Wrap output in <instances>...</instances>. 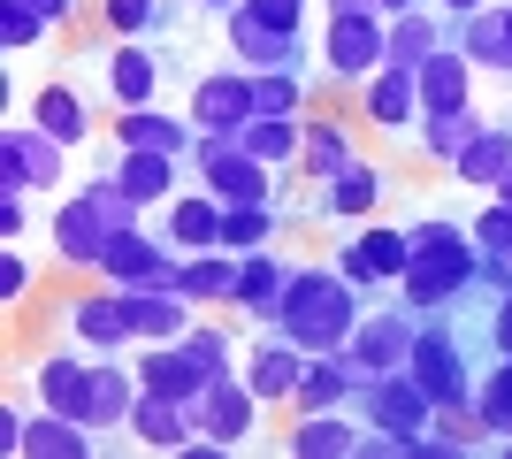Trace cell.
I'll return each mask as SVG.
<instances>
[{"label":"cell","mask_w":512,"mask_h":459,"mask_svg":"<svg viewBox=\"0 0 512 459\" xmlns=\"http://www.w3.org/2000/svg\"><path fill=\"white\" fill-rule=\"evenodd\" d=\"M123 230H138V199L115 184V176H92L69 199H54V222H46V245H54V268L69 276H100V253Z\"/></svg>","instance_id":"1"},{"label":"cell","mask_w":512,"mask_h":459,"mask_svg":"<svg viewBox=\"0 0 512 459\" xmlns=\"http://www.w3.org/2000/svg\"><path fill=\"white\" fill-rule=\"evenodd\" d=\"M474 284H482L474 222H444V215L413 222V261H406V276H398V291H406L421 314H444V306H459Z\"/></svg>","instance_id":"2"},{"label":"cell","mask_w":512,"mask_h":459,"mask_svg":"<svg viewBox=\"0 0 512 459\" xmlns=\"http://www.w3.org/2000/svg\"><path fill=\"white\" fill-rule=\"evenodd\" d=\"M276 329H291L306 352L352 345V329H360V284L337 261H299L291 268V291L276 306Z\"/></svg>","instance_id":"3"},{"label":"cell","mask_w":512,"mask_h":459,"mask_svg":"<svg viewBox=\"0 0 512 459\" xmlns=\"http://www.w3.org/2000/svg\"><path fill=\"white\" fill-rule=\"evenodd\" d=\"M383 62H390V16L383 8H344V16H329V31H321V77H329V85L360 92Z\"/></svg>","instance_id":"4"},{"label":"cell","mask_w":512,"mask_h":459,"mask_svg":"<svg viewBox=\"0 0 512 459\" xmlns=\"http://www.w3.org/2000/svg\"><path fill=\"white\" fill-rule=\"evenodd\" d=\"M352 414L367 421V429H390V437H421L428 421H436V398H428V383L413 368H390V375H375L360 398H352Z\"/></svg>","instance_id":"5"},{"label":"cell","mask_w":512,"mask_h":459,"mask_svg":"<svg viewBox=\"0 0 512 459\" xmlns=\"http://www.w3.org/2000/svg\"><path fill=\"white\" fill-rule=\"evenodd\" d=\"M260 406H268V398L245 383V368L214 375L207 398H199V444H207V452H237V444H253L260 437Z\"/></svg>","instance_id":"6"},{"label":"cell","mask_w":512,"mask_h":459,"mask_svg":"<svg viewBox=\"0 0 512 459\" xmlns=\"http://www.w3.org/2000/svg\"><path fill=\"white\" fill-rule=\"evenodd\" d=\"M406 368L428 383L436 406H474V383H482V375L467 368V345H459V329H451V322H421V345H413Z\"/></svg>","instance_id":"7"},{"label":"cell","mask_w":512,"mask_h":459,"mask_svg":"<svg viewBox=\"0 0 512 459\" xmlns=\"http://www.w3.org/2000/svg\"><path fill=\"white\" fill-rule=\"evenodd\" d=\"M62 138L39 123H8L0 131V192H62Z\"/></svg>","instance_id":"8"},{"label":"cell","mask_w":512,"mask_h":459,"mask_svg":"<svg viewBox=\"0 0 512 459\" xmlns=\"http://www.w3.org/2000/svg\"><path fill=\"white\" fill-rule=\"evenodd\" d=\"M222 46H230L237 54V69H306V54H299V31H276V23H260L253 8H245V0H237V8H222Z\"/></svg>","instance_id":"9"},{"label":"cell","mask_w":512,"mask_h":459,"mask_svg":"<svg viewBox=\"0 0 512 459\" xmlns=\"http://www.w3.org/2000/svg\"><path fill=\"white\" fill-rule=\"evenodd\" d=\"M406 261H413V230L375 222V215H367V230H352V238L337 245V268L352 276V284H398Z\"/></svg>","instance_id":"10"},{"label":"cell","mask_w":512,"mask_h":459,"mask_svg":"<svg viewBox=\"0 0 512 459\" xmlns=\"http://www.w3.org/2000/svg\"><path fill=\"white\" fill-rule=\"evenodd\" d=\"M176 276H184V253H176L169 238H153L146 222L123 230V238L100 253V284H176Z\"/></svg>","instance_id":"11"},{"label":"cell","mask_w":512,"mask_h":459,"mask_svg":"<svg viewBox=\"0 0 512 459\" xmlns=\"http://www.w3.org/2000/svg\"><path fill=\"white\" fill-rule=\"evenodd\" d=\"M306 360H314V352H306L299 337H291V329H276V322H268V337H253V345H245V383H253V391L268 398V406H291V398H299Z\"/></svg>","instance_id":"12"},{"label":"cell","mask_w":512,"mask_h":459,"mask_svg":"<svg viewBox=\"0 0 512 459\" xmlns=\"http://www.w3.org/2000/svg\"><path fill=\"white\" fill-rule=\"evenodd\" d=\"M360 108H367V123H375V131L413 138V131H421V69H413V62H383V69L360 85Z\"/></svg>","instance_id":"13"},{"label":"cell","mask_w":512,"mask_h":459,"mask_svg":"<svg viewBox=\"0 0 512 459\" xmlns=\"http://www.w3.org/2000/svg\"><path fill=\"white\" fill-rule=\"evenodd\" d=\"M62 322H69V337H77L85 352H123V345H138L123 284H107V291H77V299L62 306Z\"/></svg>","instance_id":"14"},{"label":"cell","mask_w":512,"mask_h":459,"mask_svg":"<svg viewBox=\"0 0 512 459\" xmlns=\"http://www.w3.org/2000/svg\"><path fill=\"white\" fill-rule=\"evenodd\" d=\"M413 345H421V306H375V314H360V329H352V352H360L375 375H390V368H406L413 360Z\"/></svg>","instance_id":"15"},{"label":"cell","mask_w":512,"mask_h":459,"mask_svg":"<svg viewBox=\"0 0 512 459\" xmlns=\"http://www.w3.org/2000/svg\"><path fill=\"white\" fill-rule=\"evenodd\" d=\"M146 398V383H138V360H123V352H100L92 360V398H85V421L100 429V437H115V429H130V406Z\"/></svg>","instance_id":"16"},{"label":"cell","mask_w":512,"mask_h":459,"mask_svg":"<svg viewBox=\"0 0 512 459\" xmlns=\"http://www.w3.org/2000/svg\"><path fill=\"white\" fill-rule=\"evenodd\" d=\"M283 452H299V459H352V452H367V421L352 414V406L299 414V421H291V437H283Z\"/></svg>","instance_id":"17"},{"label":"cell","mask_w":512,"mask_h":459,"mask_svg":"<svg viewBox=\"0 0 512 459\" xmlns=\"http://www.w3.org/2000/svg\"><path fill=\"white\" fill-rule=\"evenodd\" d=\"M115 184H123L138 207H169L184 192V153H153V146H115Z\"/></svg>","instance_id":"18"},{"label":"cell","mask_w":512,"mask_h":459,"mask_svg":"<svg viewBox=\"0 0 512 459\" xmlns=\"http://www.w3.org/2000/svg\"><path fill=\"white\" fill-rule=\"evenodd\" d=\"M130 299V329H138V345H176L184 329H192L199 306L184 299V284H123Z\"/></svg>","instance_id":"19"},{"label":"cell","mask_w":512,"mask_h":459,"mask_svg":"<svg viewBox=\"0 0 512 459\" xmlns=\"http://www.w3.org/2000/svg\"><path fill=\"white\" fill-rule=\"evenodd\" d=\"M451 46H459L474 69L512 77V23H505V0H482V8H467V16H451Z\"/></svg>","instance_id":"20"},{"label":"cell","mask_w":512,"mask_h":459,"mask_svg":"<svg viewBox=\"0 0 512 459\" xmlns=\"http://www.w3.org/2000/svg\"><path fill=\"white\" fill-rule=\"evenodd\" d=\"M199 131H237L253 123V69H207L192 85V108H184Z\"/></svg>","instance_id":"21"},{"label":"cell","mask_w":512,"mask_h":459,"mask_svg":"<svg viewBox=\"0 0 512 459\" xmlns=\"http://www.w3.org/2000/svg\"><path fill=\"white\" fill-rule=\"evenodd\" d=\"M130 437L146 444V452H192V444H199V406L146 391L138 406H130Z\"/></svg>","instance_id":"22"},{"label":"cell","mask_w":512,"mask_h":459,"mask_svg":"<svg viewBox=\"0 0 512 459\" xmlns=\"http://www.w3.org/2000/svg\"><path fill=\"white\" fill-rule=\"evenodd\" d=\"M383 199H390V169L383 161H352V169H337L329 184H321V207H329V222H367V215H383Z\"/></svg>","instance_id":"23"},{"label":"cell","mask_w":512,"mask_h":459,"mask_svg":"<svg viewBox=\"0 0 512 459\" xmlns=\"http://www.w3.org/2000/svg\"><path fill=\"white\" fill-rule=\"evenodd\" d=\"M283 291H291V261H283L276 245H260V253H245V261H237V299H230V314H253V322H276Z\"/></svg>","instance_id":"24"},{"label":"cell","mask_w":512,"mask_h":459,"mask_svg":"<svg viewBox=\"0 0 512 459\" xmlns=\"http://www.w3.org/2000/svg\"><path fill=\"white\" fill-rule=\"evenodd\" d=\"M138 383H146V391H161V398H184V406H199L214 375L199 368L192 345L176 337V345H146V352H138Z\"/></svg>","instance_id":"25"},{"label":"cell","mask_w":512,"mask_h":459,"mask_svg":"<svg viewBox=\"0 0 512 459\" xmlns=\"http://www.w3.org/2000/svg\"><path fill=\"white\" fill-rule=\"evenodd\" d=\"M222 215H230V199L199 184V192L169 199V222H161V230H169L176 253H214V245H222Z\"/></svg>","instance_id":"26"},{"label":"cell","mask_w":512,"mask_h":459,"mask_svg":"<svg viewBox=\"0 0 512 459\" xmlns=\"http://www.w3.org/2000/svg\"><path fill=\"white\" fill-rule=\"evenodd\" d=\"M31 391H39V406H54V414H77V421H85V398H92V360H85V345L31 360Z\"/></svg>","instance_id":"27"},{"label":"cell","mask_w":512,"mask_h":459,"mask_svg":"<svg viewBox=\"0 0 512 459\" xmlns=\"http://www.w3.org/2000/svg\"><path fill=\"white\" fill-rule=\"evenodd\" d=\"M100 69H107V100H115V108H153V92H161V62H153V46L115 39L100 54Z\"/></svg>","instance_id":"28"},{"label":"cell","mask_w":512,"mask_h":459,"mask_svg":"<svg viewBox=\"0 0 512 459\" xmlns=\"http://www.w3.org/2000/svg\"><path fill=\"white\" fill-rule=\"evenodd\" d=\"M115 146H153V153H192L199 123L176 108H115Z\"/></svg>","instance_id":"29"},{"label":"cell","mask_w":512,"mask_h":459,"mask_svg":"<svg viewBox=\"0 0 512 459\" xmlns=\"http://www.w3.org/2000/svg\"><path fill=\"white\" fill-rule=\"evenodd\" d=\"M474 77H482V69L467 62V54H459V46H436V54H428L421 62V115H444V108H474Z\"/></svg>","instance_id":"30"},{"label":"cell","mask_w":512,"mask_h":459,"mask_svg":"<svg viewBox=\"0 0 512 459\" xmlns=\"http://www.w3.org/2000/svg\"><path fill=\"white\" fill-rule=\"evenodd\" d=\"M360 161V146H352V123L344 115H306V138H299V176H314V184H329L337 169H352Z\"/></svg>","instance_id":"31"},{"label":"cell","mask_w":512,"mask_h":459,"mask_svg":"<svg viewBox=\"0 0 512 459\" xmlns=\"http://www.w3.org/2000/svg\"><path fill=\"white\" fill-rule=\"evenodd\" d=\"M176 284H184V299L192 306H222V314H230V299H237V253L230 245H214V253H184V276H176Z\"/></svg>","instance_id":"32"},{"label":"cell","mask_w":512,"mask_h":459,"mask_svg":"<svg viewBox=\"0 0 512 459\" xmlns=\"http://www.w3.org/2000/svg\"><path fill=\"white\" fill-rule=\"evenodd\" d=\"M512 169V123H482V131L459 146V161H451V176L459 184H474V192H497V176Z\"/></svg>","instance_id":"33"},{"label":"cell","mask_w":512,"mask_h":459,"mask_svg":"<svg viewBox=\"0 0 512 459\" xmlns=\"http://www.w3.org/2000/svg\"><path fill=\"white\" fill-rule=\"evenodd\" d=\"M31 123H39V131H54L62 146H85V138H92V108H85V92L62 85V77H54V85H39V100H31Z\"/></svg>","instance_id":"34"},{"label":"cell","mask_w":512,"mask_h":459,"mask_svg":"<svg viewBox=\"0 0 512 459\" xmlns=\"http://www.w3.org/2000/svg\"><path fill=\"white\" fill-rule=\"evenodd\" d=\"M299 138H306L299 115H253V123H237V146L253 161H268V169H299Z\"/></svg>","instance_id":"35"},{"label":"cell","mask_w":512,"mask_h":459,"mask_svg":"<svg viewBox=\"0 0 512 459\" xmlns=\"http://www.w3.org/2000/svg\"><path fill=\"white\" fill-rule=\"evenodd\" d=\"M276 238H283V207L276 199H237L230 215H222V245H230L237 261L260 253V245H276Z\"/></svg>","instance_id":"36"},{"label":"cell","mask_w":512,"mask_h":459,"mask_svg":"<svg viewBox=\"0 0 512 459\" xmlns=\"http://www.w3.org/2000/svg\"><path fill=\"white\" fill-rule=\"evenodd\" d=\"M482 131V108H444V115H421V131H413V146L428 153V161H459V146Z\"/></svg>","instance_id":"37"},{"label":"cell","mask_w":512,"mask_h":459,"mask_svg":"<svg viewBox=\"0 0 512 459\" xmlns=\"http://www.w3.org/2000/svg\"><path fill=\"white\" fill-rule=\"evenodd\" d=\"M444 39H451V23L428 16V0H421V8H406V16H390V62H413V69H421Z\"/></svg>","instance_id":"38"},{"label":"cell","mask_w":512,"mask_h":459,"mask_svg":"<svg viewBox=\"0 0 512 459\" xmlns=\"http://www.w3.org/2000/svg\"><path fill=\"white\" fill-rule=\"evenodd\" d=\"M92 8H100L107 39H153L169 23V0H92Z\"/></svg>","instance_id":"39"},{"label":"cell","mask_w":512,"mask_h":459,"mask_svg":"<svg viewBox=\"0 0 512 459\" xmlns=\"http://www.w3.org/2000/svg\"><path fill=\"white\" fill-rule=\"evenodd\" d=\"M253 115H299L306 123V69H260L253 77Z\"/></svg>","instance_id":"40"},{"label":"cell","mask_w":512,"mask_h":459,"mask_svg":"<svg viewBox=\"0 0 512 459\" xmlns=\"http://www.w3.org/2000/svg\"><path fill=\"white\" fill-rule=\"evenodd\" d=\"M474 414L490 421L497 437H512V352H497L490 368H482V383H474Z\"/></svg>","instance_id":"41"},{"label":"cell","mask_w":512,"mask_h":459,"mask_svg":"<svg viewBox=\"0 0 512 459\" xmlns=\"http://www.w3.org/2000/svg\"><path fill=\"white\" fill-rule=\"evenodd\" d=\"M184 345H192V360L207 375H237V352H245L230 337V322H192V329H184Z\"/></svg>","instance_id":"42"},{"label":"cell","mask_w":512,"mask_h":459,"mask_svg":"<svg viewBox=\"0 0 512 459\" xmlns=\"http://www.w3.org/2000/svg\"><path fill=\"white\" fill-rule=\"evenodd\" d=\"M46 31H54V23H46L39 8H23V0H0V46H16V54H23V46H39Z\"/></svg>","instance_id":"43"},{"label":"cell","mask_w":512,"mask_h":459,"mask_svg":"<svg viewBox=\"0 0 512 459\" xmlns=\"http://www.w3.org/2000/svg\"><path fill=\"white\" fill-rule=\"evenodd\" d=\"M31 284H39L31 253H23V245H0V306H23V299H31Z\"/></svg>","instance_id":"44"},{"label":"cell","mask_w":512,"mask_h":459,"mask_svg":"<svg viewBox=\"0 0 512 459\" xmlns=\"http://www.w3.org/2000/svg\"><path fill=\"white\" fill-rule=\"evenodd\" d=\"M474 245H497V253H512V199L490 192V207L474 215Z\"/></svg>","instance_id":"45"},{"label":"cell","mask_w":512,"mask_h":459,"mask_svg":"<svg viewBox=\"0 0 512 459\" xmlns=\"http://www.w3.org/2000/svg\"><path fill=\"white\" fill-rule=\"evenodd\" d=\"M31 230V192H0V245H23Z\"/></svg>","instance_id":"46"},{"label":"cell","mask_w":512,"mask_h":459,"mask_svg":"<svg viewBox=\"0 0 512 459\" xmlns=\"http://www.w3.org/2000/svg\"><path fill=\"white\" fill-rule=\"evenodd\" d=\"M23 429H31V406L0 398V459H16V452H23Z\"/></svg>","instance_id":"47"},{"label":"cell","mask_w":512,"mask_h":459,"mask_svg":"<svg viewBox=\"0 0 512 459\" xmlns=\"http://www.w3.org/2000/svg\"><path fill=\"white\" fill-rule=\"evenodd\" d=\"M245 8H253L260 23H276V31H299L306 23V0H245Z\"/></svg>","instance_id":"48"},{"label":"cell","mask_w":512,"mask_h":459,"mask_svg":"<svg viewBox=\"0 0 512 459\" xmlns=\"http://www.w3.org/2000/svg\"><path fill=\"white\" fill-rule=\"evenodd\" d=\"M482 329H490V352H512V291L490 299V322H482Z\"/></svg>","instance_id":"49"},{"label":"cell","mask_w":512,"mask_h":459,"mask_svg":"<svg viewBox=\"0 0 512 459\" xmlns=\"http://www.w3.org/2000/svg\"><path fill=\"white\" fill-rule=\"evenodd\" d=\"M23 8H39V16L54 23V31H69V23L85 16V0H23Z\"/></svg>","instance_id":"50"},{"label":"cell","mask_w":512,"mask_h":459,"mask_svg":"<svg viewBox=\"0 0 512 459\" xmlns=\"http://www.w3.org/2000/svg\"><path fill=\"white\" fill-rule=\"evenodd\" d=\"M321 8H329V16H344V8H375V0H321Z\"/></svg>","instance_id":"51"},{"label":"cell","mask_w":512,"mask_h":459,"mask_svg":"<svg viewBox=\"0 0 512 459\" xmlns=\"http://www.w3.org/2000/svg\"><path fill=\"white\" fill-rule=\"evenodd\" d=\"M375 8H383V16H406V8H421V0H375Z\"/></svg>","instance_id":"52"},{"label":"cell","mask_w":512,"mask_h":459,"mask_svg":"<svg viewBox=\"0 0 512 459\" xmlns=\"http://www.w3.org/2000/svg\"><path fill=\"white\" fill-rule=\"evenodd\" d=\"M436 8H444V16H467V8H482V0H436Z\"/></svg>","instance_id":"53"},{"label":"cell","mask_w":512,"mask_h":459,"mask_svg":"<svg viewBox=\"0 0 512 459\" xmlns=\"http://www.w3.org/2000/svg\"><path fill=\"white\" fill-rule=\"evenodd\" d=\"M184 8H237V0H184Z\"/></svg>","instance_id":"54"},{"label":"cell","mask_w":512,"mask_h":459,"mask_svg":"<svg viewBox=\"0 0 512 459\" xmlns=\"http://www.w3.org/2000/svg\"><path fill=\"white\" fill-rule=\"evenodd\" d=\"M497 199H512V169H505V176H497Z\"/></svg>","instance_id":"55"},{"label":"cell","mask_w":512,"mask_h":459,"mask_svg":"<svg viewBox=\"0 0 512 459\" xmlns=\"http://www.w3.org/2000/svg\"><path fill=\"white\" fill-rule=\"evenodd\" d=\"M505 23H512V0H505Z\"/></svg>","instance_id":"56"}]
</instances>
